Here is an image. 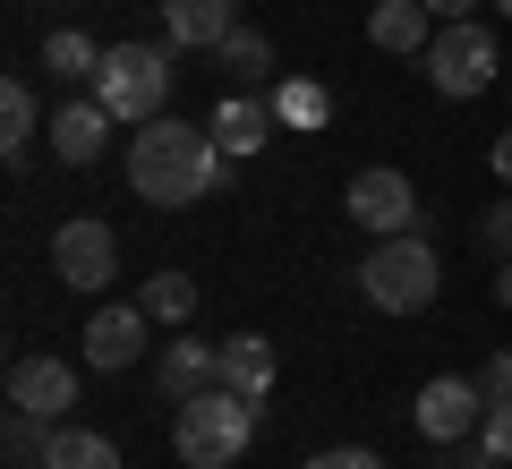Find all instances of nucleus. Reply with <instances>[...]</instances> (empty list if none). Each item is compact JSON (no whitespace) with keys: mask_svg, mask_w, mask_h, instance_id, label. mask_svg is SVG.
Returning a JSON list of instances; mask_svg holds the SVG:
<instances>
[{"mask_svg":"<svg viewBox=\"0 0 512 469\" xmlns=\"http://www.w3.org/2000/svg\"><path fill=\"white\" fill-rule=\"evenodd\" d=\"M436 282H444V256H436L427 231H393L359 256V299L384 307V316H419L436 299Z\"/></svg>","mask_w":512,"mask_h":469,"instance_id":"nucleus-3","label":"nucleus"},{"mask_svg":"<svg viewBox=\"0 0 512 469\" xmlns=\"http://www.w3.org/2000/svg\"><path fill=\"white\" fill-rule=\"evenodd\" d=\"M222 384V342H163V359H154V393L180 410V401H197V393H214Z\"/></svg>","mask_w":512,"mask_h":469,"instance_id":"nucleus-11","label":"nucleus"},{"mask_svg":"<svg viewBox=\"0 0 512 469\" xmlns=\"http://www.w3.org/2000/svg\"><path fill=\"white\" fill-rule=\"evenodd\" d=\"M478 444H487L495 461H512V401H504V410H487V427H478Z\"/></svg>","mask_w":512,"mask_h":469,"instance_id":"nucleus-27","label":"nucleus"},{"mask_svg":"<svg viewBox=\"0 0 512 469\" xmlns=\"http://www.w3.org/2000/svg\"><path fill=\"white\" fill-rule=\"evenodd\" d=\"M487 163H495V180L512 188V137H495V154H487Z\"/></svg>","mask_w":512,"mask_h":469,"instance_id":"nucleus-29","label":"nucleus"},{"mask_svg":"<svg viewBox=\"0 0 512 469\" xmlns=\"http://www.w3.org/2000/svg\"><path fill=\"white\" fill-rule=\"evenodd\" d=\"M43 444H52V427L26 410H9V435H0V452H9V469H43Z\"/></svg>","mask_w":512,"mask_h":469,"instance_id":"nucleus-22","label":"nucleus"},{"mask_svg":"<svg viewBox=\"0 0 512 469\" xmlns=\"http://www.w3.org/2000/svg\"><path fill=\"white\" fill-rule=\"evenodd\" d=\"M43 469H120V444H111L103 427H69V418H60L52 444H43Z\"/></svg>","mask_w":512,"mask_h":469,"instance_id":"nucleus-18","label":"nucleus"},{"mask_svg":"<svg viewBox=\"0 0 512 469\" xmlns=\"http://www.w3.org/2000/svg\"><path fill=\"white\" fill-rule=\"evenodd\" d=\"M137 299H146L154 325H188V316H197V273H154Z\"/></svg>","mask_w":512,"mask_h":469,"instance_id":"nucleus-21","label":"nucleus"},{"mask_svg":"<svg viewBox=\"0 0 512 469\" xmlns=\"http://www.w3.org/2000/svg\"><path fill=\"white\" fill-rule=\"evenodd\" d=\"M52 273H60L69 290H103V282H120V231H111L103 214L60 222V231H52Z\"/></svg>","mask_w":512,"mask_h":469,"instance_id":"nucleus-7","label":"nucleus"},{"mask_svg":"<svg viewBox=\"0 0 512 469\" xmlns=\"http://www.w3.org/2000/svg\"><path fill=\"white\" fill-rule=\"evenodd\" d=\"M342 205H350V222H359L367 239L427 231V222H419V188H410V171H393V163H367L359 180L342 188Z\"/></svg>","mask_w":512,"mask_h":469,"instance_id":"nucleus-6","label":"nucleus"},{"mask_svg":"<svg viewBox=\"0 0 512 469\" xmlns=\"http://www.w3.org/2000/svg\"><path fill=\"white\" fill-rule=\"evenodd\" d=\"M239 26V0H163V43L171 52H214Z\"/></svg>","mask_w":512,"mask_h":469,"instance_id":"nucleus-13","label":"nucleus"},{"mask_svg":"<svg viewBox=\"0 0 512 469\" xmlns=\"http://www.w3.org/2000/svg\"><path fill=\"white\" fill-rule=\"evenodd\" d=\"M94 103H103L111 120H128V128L163 120V103H171V43H111L103 77H94Z\"/></svg>","mask_w":512,"mask_h":469,"instance_id":"nucleus-4","label":"nucleus"},{"mask_svg":"<svg viewBox=\"0 0 512 469\" xmlns=\"http://www.w3.org/2000/svg\"><path fill=\"white\" fill-rule=\"evenodd\" d=\"M146 333H154L146 299L94 307V316H86V367H103V376H120V367H137V359H146Z\"/></svg>","mask_w":512,"mask_h":469,"instance_id":"nucleus-10","label":"nucleus"},{"mask_svg":"<svg viewBox=\"0 0 512 469\" xmlns=\"http://www.w3.org/2000/svg\"><path fill=\"white\" fill-rule=\"evenodd\" d=\"M478 248H487V256H512V188H504V205L478 214Z\"/></svg>","mask_w":512,"mask_h":469,"instance_id":"nucleus-24","label":"nucleus"},{"mask_svg":"<svg viewBox=\"0 0 512 469\" xmlns=\"http://www.w3.org/2000/svg\"><path fill=\"white\" fill-rule=\"evenodd\" d=\"M35 128H43L35 86H26V77H9V86H0V145H9V163L26 154V137H35Z\"/></svg>","mask_w":512,"mask_h":469,"instance_id":"nucleus-20","label":"nucleus"},{"mask_svg":"<svg viewBox=\"0 0 512 469\" xmlns=\"http://www.w3.org/2000/svg\"><path fill=\"white\" fill-rule=\"evenodd\" d=\"M427 86L444 94V103H478V94L495 86V69H504V52H495V26L487 18H444L436 43H427Z\"/></svg>","mask_w":512,"mask_h":469,"instance_id":"nucleus-5","label":"nucleus"},{"mask_svg":"<svg viewBox=\"0 0 512 469\" xmlns=\"http://www.w3.org/2000/svg\"><path fill=\"white\" fill-rule=\"evenodd\" d=\"M103 52H111V43L77 35V26H52V35H43V69H52V86H94V77H103Z\"/></svg>","mask_w":512,"mask_h":469,"instance_id":"nucleus-17","label":"nucleus"},{"mask_svg":"<svg viewBox=\"0 0 512 469\" xmlns=\"http://www.w3.org/2000/svg\"><path fill=\"white\" fill-rule=\"evenodd\" d=\"M214 60L231 77H256V86H265V77H274V35H265V26H231V35L214 43Z\"/></svg>","mask_w":512,"mask_h":469,"instance_id":"nucleus-19","label":"nucleus"},{"mask_svg":"<svg viewBox=\"0 0 512 469\" xmlns=\"http://www.w3.org/2000/svg\"><path fill=\"white\" fill-rule=\"evenodd\" d=\"M222 163H231V154L214 145V128H188V120L163 111V120H146L137 137H128V197L180 214V205H197L205 188H222Z\"/></svg>","mask_w":512,"mask_h":469,"instance_id":"nucleus-1","label":"nucleus"},{"mask_svg":"<svg viewBox=\"0 0 512 469\" xmlns=\"http://www.w3.org/2000/svg\"><path fill=\"white\" fill-rule=\"evenodd\" d=\"M436 452H444V469H504L487 444H478V435H461V444H436Z\"/></svg>","mask_w":512,"mask_h":469,"instance_id":"nucleus-26","label":"nucleus"},{"mask_svg":"<svg viewBox=\"0 0 512 469\" xmlns=\"http://www.w3.org/2000/svg\"><path fill=\"white\" fill-rule=\"evenodd\" d=\"M274 111H282V120H291V128H316V120H325V86H308V77H291V86H282L274 94Z\"/></svg>","mask_w":512,"mask_h":469,"instance_id":"nucleus-23","label":"nucleus"},{"mask_svg":"<svg viewBox=\"0 0 512 469\" xmlns=\"http://www.w3.org/2000/svg\"><path fill=\"white\" fill-rule=\"evenodd\" d=\"M256 410H265V401L214 384V393H197V401H180V410H171V452H180L188 469H231L239 452L256 444Z\"/></svg>","mask_w":512,"mask_h":469,"instance_id":"nucleus-2","label":"nucleus"},{"mask_svg":"<svg viewBox=\"0 0 512 469\" xmlns=\"http://www.w3.org/2000/svg\"><path fill=\"white\" fill-rule=\"evenodd\" d=\"M410 418H419L427 444H461V435L487 427V393H478V376H436V384H419Z\"/></svg>","mask_w":512,"mask_h":469,"instance_id":"nucleus-8","label":"nucleus"},{"mask_svg":"<svg viewBox=\"0 0 512 469\" xmlns=\"http://www.w3.org/2000/svg\"><path fill=\"white\" fill-rule=\"evenodd\" d=\"M9 410H26V418H43V427H60V418L77 410V367L52 359V350L18 359V367H9Z\"/></svg>","mask_w":512,"mask_h":469,"instance_id":"nucleus-9","label":"nucleus"},{"mask_svg":"<svg viewBox=\"0 0 512 469\" xmlns=\"http://www.w3.org/2000/svg\"><path fill=\"white\" fill-rule=\"evenodd\" d=\"M478 393H487V410H504V401H512V350H495V359L478 367Z\"/></svg>","mask_w":512,"mask_h":469,"instance_id":"nucleus-25","label":"nucleus"},{"mask_svg":"<svg viewBox=\"0 0 512 469\" xmlns=\"http://www.w3.org/2000/svg\"><path fill=\"white\" fill-rule=\"evenodd\" d=\"M111 128H120V120H111V111L94 103V94H77V103H60V111H52V154H60V163H77V171H86V163H103Z\"/></svg>","mask_w":512,"mask_h":469,"instance_id":"nucleus-12","label":"nucleus"},{"mask_svg":"<svg viewBox=\"0 0 512 469\" xmlns=\"http://www.w3.org/2000/svg\"><path fill=\"white\" fill-rule=\"evenodd\" d=\"M299 469H384L367 444H342V452H316V461H299Z\"/></svg>","mask_w":512,"mask_h":469,"instance_id":"nucleus-28","label":"nucleus"},{"mask_svg":"<svg viewBox=\"0 0 512 469\" xmlns=\"http://www.w3.org/2000/svg\"><path fill=\"white\" fill-rule=\"evenodd\" d=\"M274 342H265V333H231V342H222V384H231V393H248V401H265L274 393Z\"/></svg>","mask_w":512,"mask_h":469,"instance_id":"nucleus-16","label":"nucleus"},{"mask_svg":"<svg viewBox=\"0 0 512 469\" xmlns=\"http://www.w3.org/2000/svg\"><path fill=\"white\" fill-rule=\"evenodd\" d=\"M436 9H427V0H376V9H367V43H376V52H427V43H436Z\"/></svg>","mask_w":512,"mask_h":469,"instance_id":"nucleus-14","label":"nucleus"},{"mask_svg":"<svg viewBox=\"0 0 512 469\" xmlns=\"http://www.w3.org/2000/svg\"><path fill=\"white\" fill-rule=\"evenodd\" d=\"M274 120H282V111L265 103V94H256V103H248V94H231V103H222V111H214V120H205V128H214V145H222V154H231V163H248L256 145L274 137Z\"/></svg>","mask_w":512,"mask_h":469,"instance_id":"nucleus-15","label":"nucleus"},{"mask_svg":"<svg viewBox=\"0 0 512 469\" xmlns=\"http://www.w3.org/2000/svg\"><path fill=\"white\" fill-rule=\"evenodd\" d=\"M495 9H504V18H512V0H495Z\"/></svg>","mask_w":512,"mask_h":469,"instance_id":"nucleus-32","label":"nucleus"},{"mask_svg":"<svg viewBox=\"0 0 512 469\" xmlns=\"http://www.w3.org/2000/svg\"><path fill=\"white\" fill-rule=\"evenodd\" d=\"M436 18H478V0H427Z\"/></svg>","mask_w":512,"mask_h":469,"instance_id":"nucleus-30","label":"nucleus"},{"mask_svg":"<svg viewBox=\"0 0 512 469\" xmlns=\"http://www.w3.org/2000/svg\"><path fill=\"white\" fill-rule=\"evenodd\" d=\"M495 299H504V307H512V256H504V273H495Z\"/></svg>","mask_w":512,"mask_h":469,"instance_id":"nucleus-31","label":"nucleus"}]
</instances>
